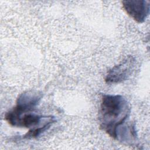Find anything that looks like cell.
I'll list each match as a JSON object with an SVG mask.
<instances>
[{"instance_id":"cell-1","label":"cell","mask_w":150,"mask_h":150,"mask_svg":"<svg viewBox=\"0 0 150 150\" xmlns=\"http://www.w3.org/2000/svg\"><path fill=\"white\" fill-rule=\"evenodd\" d=\"M98 114L101 129L116 139L118 128L128 118L131 108L127 99L121 95L102 94Z\"/></svg>"},{"instance_id":"cell-2","label":"cell","mask_w":150,"mask_h":150,"mask_svg":"<svg viewBox=\"0 0 150 150\" xmlns=\"http://www.w3.org/2000/svg\"><path fill=\"white\" fill-rule=\"evenodd\" d=\"M5 118L11 125L30 128L29 130L45 126L50 127L56 121L53 116H42L32 112L15 114L9 111L5 114Z\"/></svg>"},{"instance_id":"cell-3","label":"cell","mask_w":150,"mask_h":150,"mask_svg":"<svg viewBox=\"0 0 150 150\" xmlns=\"http://www.w3.org/2000/svg\"><path fill=\"white\" fill-rule=\"evenodd\" d=\"M135 64V57L127 56L120 63L108 70L105 78V82L107 84H115L125 81L134 71Z\"/></svg>"},{"instance_id":"cell-4","label":"cell","mask_w":150,"mask_h":150,"mask_svg":"<svg viewBox=\"0 0 150 150\" xmlns=\"http://www.w3.org/2000/svg\"><path fill=\"white\" fill-rule=\"evenodd\" d=\"M42 97L41 92L29 90L22 93L17 98L16 106L10 110L15 114H21L33 111Z\"/></svg>"},{"instance_id":"cell-5","label":"cell","mask_w":150,"mask_h":150,"mask_svg":"<svg viewBox=\"0 0 150 150\" xmlns=\"http://www.w3.org/2000/svg\"><path fill=\"white\" fill-rule=\"evenodd\" d=\"M122 8L135 22L143 23L149 13L150 2L146 0H124Z\"/></svg>"},{"instance_id":"cell-6","label":"cell","mask_w":150,"mask_h":150,"mask_svg":"<svg viewBox=\"0 0 150 150\" xmlns=\"http://www.w3.org/2000/svg\"><path fill=\"white\" fill-rule=\"evenodd\" d=\"M122 125L117 129L116 139L129 145L135 143L137 141V134L135 126L131 124L127 126Z\"/></svg>"}]
</instances>
